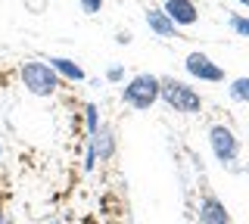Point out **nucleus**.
<instances>
[{
    "label": "nucleus",
    "mask_w": 249,
    "mask_h": 224,
    "mask_svg": "<svg viewBox=\"0 0 249 224\" xmlns=\"http://www.w3.org/2000/svg\"><path fill=\"white\" fill-rule=\"evenodd\" d=\"M19 78H22V87L35 97H53L62 84V78L44 63V59H25V63L19 66Z\"/></svg>",
    "instance_id": "obj_1"
},
{
    "label": "nucleus",
    "mask_w": 249,
    "mask_h": 224,
    "mask_svg": "<svg viewBox=\"0 0 249 224\" xmlns=\"http://www.w3.org/2000/svg\"><path fill=\"white\" fill-rule=\"evenodd\" d=\"M159 100L168 106L171 112H181V115H196L202 109V97L196 87H190L187 81H178V78H162V90H159Z\"/></svg>",
    "instance_id": "obj_2"
},
{
    "label": "nucleus",
    "mask_w": 249,
    "mask_h": 224,
    "mask_svg": "<svg viewBox=\"0 0 249 224\" xmlns=\"http://www.w3.org/2000/svg\"><path fill=\"white\" fill-rule=\"evenodd\" d=\"M159 90H162V78H159V75L140 72V75H134V78L122 87V100L131 106V109L146 112V109H153V106H156Z\"/></svg>",
    "instance_id": "obj_3"
},
{
    "label": "nucleus",
    "mask_w": 249,
    "mask_h": 224,
    "mask_svg": "<svg viewBox=\"0 0 249 224\" xmlns=\"http://www.w3.org/2000/svg\"><path fill=\"white\" fill-rule=\"evenodd\" d=\"M209 146H212V156L221 165H231L240 156V140L228 125H212L209 128Z\"/></svg>",
    "instance_id": "obj_4"
},
{
    "label": "nucleus",
    "mask_w": 249,
    "mask_h": 224,
    "mask_svg": "<svg viewBox=\"0 0 249 224\" xmlns=\"http://www.w3.org/2000/svg\"><path fill=\"white\" fill-rule=\"evenodd\" d=\"M184 69H187V75H190V78L206 81V84H221L224 81V69L218 66L212 56H206V53H199V50L187 53Z\"/></svg>",
    "instance_id": "obj_5"
},
{
    "label": "nucleus",
    "mask_w": 249,
    "mask_h": 224,
    "mask_svg": "<svg viewBox=\"0 0 249 224\" xmlns=\"http://www.w3.org/2000/svg\"><path fill=\"white\" fill-rule=\"evenodd\" d=\"M162 10L168 13V19L175 22L178 28H187V25H196L199 22V10L193 0H165Z\"/></svg>",
    "instance_id": "obj_6"
},
{
    "label": "nucleus",
    "mask_w": 249,
    "mask_h": 224,
    "mask_svg": "<svg viewBox=\"0 0 249 224\" xmlns=\"http://www.w3.org/2000/svg\"><path fill=\"white\" fill-rule=\"evenodd\" d=\"M199 224H231V215L228 208H224V203L218 196H212V193H206V196L199 199Z\"/></svg>",
    "instance_id": "obj_7"
},
{
    "label": "nucleus",
    "mask_w": 249,
    "mask_h": 224,
    "mask_svg": "<svg viewBox=\"0 0 249 224\" xmlns=\"http://www.w3.org/2000/svg\"><path fill=\"white\" fill-rule=\"evenodd\" d=\"M146 28H150L156 37H162V41L178 37V25L168 19L165 10H159V6H150V10H146Z\"/></svg>",
    "instance_id": "obj_8"
},
{
    "label": "nucleus",
    "mask_w": 249,
    "mask_h": 224,
    "mask_svg": "<svg viewBox=\"0 0 249 224\" xmlns=\"http://www.w3.org/2000/svg\"><path fill=\"white\" fill-rule=\"evenodd\" d=\"M47 66H50L59 78H66V81H84V78H88L84 69L78 66L75 59H66V56H50V59H47Z\"/></svg>",
    "instance_id": "obj_9"
},
{
    "label": "nucleus",
    "mask_w": 249,
    "mask_h": 224,
    "mask_svg": "<svg viewBox=\"0 0 249 224\" xmlns=\"http://www.w3.org/2000/svg\"><path fill=\"white\" fill-rule=\"evenodd\" d=\"M88 140L93 143V150H97V162L112 159V153H115V137H112V131H109L106 125H100V131H97L93 137H88Z\"/></svg>",
    "instance_id": "obj_10"
},
{
    "label": "nucleus",
    "mask_w": 249,
    "mask_h": 224,
    "mask_svg": "<svg viewBox=\"0 0 249 224\" xmlns=\"http://www.w3.org/2000/svg\"><path fill=\"white\" fill-rule=\"evenodd\" d=\"M228 94H231V100H237V103H249V78H246V75L231 81Z\"/></svg>",
    "instance_id": "obj_11"
},
{
    "label": "nucleus",
    "mask_w": 249,
    "mask_h": 224,
    "mask_svg": "<svg viewBox=\"0 0 249 224\" xmlns=\"http://www.w3.org/2000/svg\"><path fill=\"white\" fill-rule=\"evenodd\" d=\"M84 119H88V137H93L100 131V109H97V103L84 106Z\"/></svg>",
    "instance_id": "obj_12"
},
{
    "label": "nucleus",
    "mask_w": 249,
    "mask_h": 224,
    "mask_svg": "<svg viewBox=\"0 0 249 224\" xmlns=\"http://www.w3.org/2000/svg\"><path fill=\"white\" fill-rule=\"evenodd\" d=\"M231 28H233L240 37H249V16H240V13H233V16H231Z\"/></svg>",
    "instance_id": "obj_13"
},
{
    "label": "nucleus",
    "mask_w": 249,
    "mask_h": 224,
    "mask_svg": "<svg viewBox=\"0 0 249 224\" xmlns=\"http://www.w3.org/2000/svg\"><path fill=\"white\" fill-rule=\"evenodd\" d=\"M78 3H81V13H84V16H97V13L103 10L106 0H78Z\"/></svg>",
    "instance_id": "obj_14"
},
{
    "label": "nucleus",
    "mask_w": 249,
    "mask_h": 224,
    "mask_svg": "<svg viewBox=\"0 0 249 224\" xmlns=\"http://www.w3.org/2000/svg\"><path fill=\"white\" fill-rule=\"evenodd\" d=\"M97 168V150H93V143L88 140V156H84V172H93Z\"/></svg>",
    "instance_id": "obj_15"
},
{
    "label": "nucleus",
    "mask_w": 249,
    "mask_h": 224,
    "mask_svg": "<svg viewBox=\"0 0 249 224\" xmlns=\"http://www.w3.org/2000/svg\"><path fill=\"white\" fill-rule=\"evenodd\" d=\"M122 78H124V69H122V66H109V69H106V81L119 84Z\"/></svg>",
    "instance_id": "obj_16"
},
{
    "label": "nucleus",
    "mask_w": 249,
    "mask_h": 224,
    "mask_svg": "<svg viewBox=\"0 0 249 224\" xmlns=\"http://www.w3.org/2000/svg\"><path fill=\"white\" fill-rule=\"evenodd\" d=\"M25 10L35 13V16H41V13L47 10V0H25Z\"/></svg>",
    "instance_id": "obj_17"
},
{
    "label": "nucleus",
    "mask_w": 249,
    "mask_h": 224,
    "mask_svg": "<svg viewBox=\"0 0 249 224\" xmlns=\"http://www.w3.org/2000/svg\"><path fill=\"white\" fill-rule=\"evenodd\" d=\"M131 37H134L131 32H119V34H115V41H119V44H131Z\"/></svg>",
    "instance_id": "obj_18"
},
{
    "label": "nucleus",
    "mask_w": 249,
    "mask_h": 224,
    "mask_svg": "<svg viewBox=\"0 0 249 224\" xmlns=\"http://www.w3.org/2000/svg\"><path fill=\"white\" fill-rule=\"evenodd\" d=\"M0 224H6V212H3V206H0Z\"/></svg>",
    "instance_id": "obj_19"
},
{
    "label": "nucleus",
    "mask_w": 249,
    "mask_h": 224,
    "mask_svg": "<svg viewBox=\"0 0 249 224\" xmlns=\"http://www.w3.org/2000/svg\"><path fill=\"white\" fill-rule=\"evenodd\" d=\"M0 162H3V140H0Z\"/></svg>",
    "instance_id": "obj_20"
},
{
    "label": "nucleus",
    "mask_w": 249,
    "mask_h": 224,
    "mask_svg": "<svg viewBox=\"0 0 249 224\" xmlns=\"http://www.w3.org/2000/svg\"><path fill=\"white\" fill-rule=\"evenodd\" d=\"M47 224H62V221H59V218H50V221H47Z\"/></svg>",
    "instance_id": "obj_21"
},
{
    "label": "nucleus",
    "mask_w": 249,
    "mask_h": 224,
    "mask_svg": "<svg viewBox=\"0 0 249 224\" xmlns=\"http://www.w3.org/2000/svg\"><path fill=\"white\" fill-rule=\"evenodd\" d=\"M240 3H243V6H249V0H240Z\"/></svg>",
    "instance_id": "obj_22"
}]
</instances>
